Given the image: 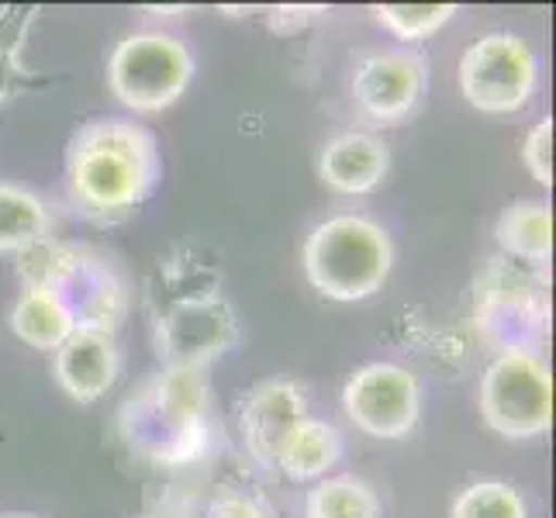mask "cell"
<instances>
[{
    "label": "cell",
    "instance_id": "1",
    "mask_svg": "<svg viewBox=\"0 0 556 518\" xmlns=\"http://www.w3.org/2000/svg\"><path fill=\"white\" fill-rule=\"evenodd\" d=\"M163 173L156 136L136 118L101 114L73 131L63 156V184L76 215L114 225L139 211Z\"/></svg>",
    "mask_w": 556,
    "mask_h": 518
},
{
    "label": "cell",
    "instance_id": "2",
    "mask_svg": "<svg viewBox=\"0 0 556 518\" xmlns=\"http://www.w3.org/2000/svg\"><path fill=\"white\" fill-rule=\"evenodd\" d=\"M301 266L321 298L356 304L383 291L394 270V242L367 215H332L304 239Z\"/></svg>",
    "mask_w": 556,
    "mask_h": 518
},
{
    "label": "cell",
    "instance_id": "3",
    "mask_svg": "<svg viewBox=\"0 0 556 518\" xmlns=\"http://www.w3.org/2000/svg\"><path fill=\"white\" fill-rule=\"evenodd\" d=\"M190 80H194V55L174 35L131 31L108 55V90L136 114L174 108Z\"/></svg>",
    "mask_w": 556,
    "mask_h": 518
},
{
    "label": "cell",
    "instance_id": "4",
    "mask_svg": "<svg viewBox=\"0 0 556 518\" xmlns=\"http://www.w3.org/2000/svg\"><path fill=\"white\" fill-rule=\"evenodd\" d=\"M484 426L505 439H535L553 426V374L540 353H497L477 391Z\"/></svg>",
    "mask_w": 556,
    "mask_h": 518
},
{
    "label": "cell",
    "instance_id": "5",
    "mask_svg": "<svg viewBox=\"0 0 556 518\" xmlns=\"http://www.w3.org/2000/svg\"><path fill=\"white\" fill-rule=\"evenodd\" d=\"M456 84L470 108L484 114H515L540 87V60L522 35L488 31L459 55Z\"/></svg>",
    "mask_w": 556,
    "mask_h": 518
},
{
    "label": "cell",
    "instance_id": "6",
    "mask_svg": "<svg viewBox=\"0 0 556 518\" xmlns=\"http://www.w3.org/2000/svg\"><path fill=\"white\" fill-rule=\"evenodd\" d=\"M236 342L239 318L222 294L184 298L156 321V356L169 370H207Z\"/></svg>",
    "mask_w": 556,
    "mask_h": 518
},
{
    "label": "cell",
    "instance_id": "7",
    "mask_svg": "<svg viewBox=\"0 0 556 518\" xmlns=\"http://www.w3.org/2000/svg\"><path fill=\"white\" fill-rule=\"evenodd\" d=\"M139 401L131 443H149L156 439L152 450L163 453V459H177V453L194 450V435L204 429L207 415V377L204 370H169L146 388Z\"/></svg>",
    "mask_w": 556,
    "mask_h": 518
},
{
    "label": "cell",
    "instance_id": "8",
    "mask_svg": "<svg viewBox=\"0 0 556 518\" xmlns=\"http://www.w3.org/2000/svg\"><path fill=\"white\" fill-rule=\"evenodd\" d=\"M429 87V60L415 49H377L359 55L350 98L359 118L374 125H401L412 118Z\"/></svg>",
    "mask_w": 556,
    "mask_h": 518
},
{
    "label": "cell",
    "instance_id": "9",
    "mask_svg": "<svg viewBox=\"0 0 556 518\" xmlns=\"http://www.w3.org/2000/svg\"><path fill=\"white\" fill-rule=\"evenodd\" d=\"M342 412L374 439H405L421 418V388L397 363H367L342 388Z\"/></svg>",
    "mask_w": 556,
    "mask_h": 518
},
{
    "label": "cell",
    "instance_id": "10",
    "mask_svg": "<svg viewBox=\"0 0 556 518\" xmlns=\"http://www.w3.org/2000/svg\"><path fill=\"white\" fill-rule=\"evenodd\" d=\"M308 418V397L294 380H260L245 391L239 408L242 443L260 464L274 467L287 435L298 429V421Z\"/></svg>",
    "mask_w": 556,
    "mask_h": 518
},
{
    "label": "cell",
    "instance_id": "11",
    "mask_svg": "<svg viewBox=\"0 0 556 518\" xmlns=\"http://www.w3.org/2000/svg\"><path fill=\"white\" fill-rule=\"evenodd\" d=\"M546 318L549 308L543 294L519 277L491 283L477 308V325L502 353H532V342L543 336Z\"/></svg>",
    "mask_w": 556,
    "mask_h": 518
},
{
    "label": "cell",
    "instance_id": "12",
    "mask_svg": "<svg viewBox=\"0 0 556 518\" xmlns=\"http://www.w3.org/2000/svg\"><path fill=\"white\" fill-rule=\"evenodd\" d=\"M122 374V353L111 332L76 329L60 350L52 353V377L60 391L80 405L101 401Z\"/></svg>",
    "mask_w": 556,
    "mask_h": 518
},
{
    "label": "cell",
    "instance_id": "13",
    "mask_svg": "<svg viewBox=\"0 0 556 518\" xmlns=\"http://www.w3.org/2000/svg\"><path fill=\"white\" fill-rule=\"evenodd\" d=\"M391 173V146L374 131H339L318 152V180L336 194H370Z\"/></svg>",
    "mask_w": 556,
    "mask_h": 518
},
{
    "label": "cell",
    "instance_id": "14",
    "mask_svg": "<svg viewBox=\"0 0 556 518\" xmlns=\"http://www.w3.org/2000/svg\"><path fill=\"white\" fill-rule=\"evenodd\" d=\"M494 239L508 256L546 266L553 256V211L540 198L511 201L494 222Z\"/></svg>",
    "mask_w": 556,
    "mask_h": 518
},
{
    "label": "cell",
    "instance_id": "15",
    "mask_svg": "<svg viewBox=\"0 0 556 518\" xmlns=\"http://www.w3.org/2000/svg\"><path fill=\"white\" fill-rule=\"evenodd\" d=\"M339 456H342V432L332 421L308 415L304 421H298V429L291 435H287L274 467L291 477V481H321V477H329V470L339 464Z\"/></svg>",
    "mask_w": 556,
    "mask_h": 518
},
{
    "label": "cell",
    "instance_id": "16",
    "mask_svg": "<svg viewBox=\"0 0 556 518\" xmlns=\"http://www.w3.org/2000/svg\"><path fill=\"white\" fill-rule=\"evenodd\" d=\"M11 332L31 350L55 353L76 332V315L63 294L22 291L11 308Z\"/></svg>",
    "mask_w": 556,
    "mask_h": 518
},
{
    "label": "cell",
    "instance_id": "17",
    "mask_svg": "<svg viewBox=\"0 0 556 518\" xmlns=\"http://www.w3.org/2000/svg\"><path fill=\"white\" fill-rule=\"evenodd\" d=\"M52 228L46 201L28 187L0 184V253H25L28 245L42 242Z\"/></svg>",
    "mask_w": 556,
    "mask_h": 518
},
{
    "label": "cell",
    "instance_id": "18",
    "mask_svg": "<svg viewBox=\"0 0 556 518\" xmlns=\"http://www.w3.org/2000/svg\"><path fill=\"white\" fill-rule=\"evenodd\" d=\"M80 263H84L80 245H70V242L46 236L42 242L28 245L25 253H17V280H22V291L66 294V287L73 283Z\"/></svg>",
    "mask_w": 556,
    "mask_h": 518
},
{
    "label": "cell",
    "instance_id": "19",
    "mask_svg": "<svg viewBox=\"0 0 556 518\" xmlns=\"http://www.w3.org/2000/svg\"><path fill=\"white\" fill-rule=\"evenodd\" d=\"M304 518H380V497L353 473L321 477L304 494Z\"/></svg>",
    "mask_w": 556,
    "mask_h": 518
},
{
    "label": "cell",
    "instance_id": "20",
    "mask_svg": "<svg viewBox=\"0 0 556 518\" xmlns=\"http://www.w3.org/2000/svg\"><path fill=\"white\" fill-rule=\"evenodd\" d=\"M377 25L383 31H391L401 42H426L439 28H446L453 22V14L459 11L456 4H374L370 8Z\"/></svg>",
    "mask_w": 556,
    "mask_h": 518
},
{
    "label": "cell",
    "instance_id": "21",
    "mask_svg": "<svg viewBox=\"0 0 556 518\" xmlns=\"http://www.w3.org/2000/svg\"><path fill=\"white\" fill-rule=\"evenodd\" d=\"M450 518H529L526 497L508 481H477L456 494Z\"/></svg>",
    "mask_w": 556,
    "mask_h": 518
},
{
    "label": "cell",
    "instance_id": "22",
    "mask_svg": "<svg viewBox=\"0 0 556 518\" xmlns=\"http://www.w3.org/2000/svg\"><path fill=\"white\" fill-rule=\"evenodd\" d=\"M35 8H4L0 11V104H4L17 76H22V42Z\"/></svg>",
    "mask_w": 556,
    "mask_h": 518
},
{
    "label": "cell",
    "instance_id": "23",
    "mask_svg": "<svg viewBox=\"0 0 556 518\" xmlns=\"http://www.w3.org/2000/svg\"><path fill=\"white\" fill-rule=\"evenodd\" d=\"M522 166L540 187H553V118L532 125L522 142Z\"/></svg>",
    "mask_w": 556,
    "mask_h": 518
},
{
    "label": "cell",
    "instance_id": "24",
    "mask_svg": "<svg viewBox=\"0 0 556 518\" xmlns=\"http://www.w3.org/2000/svg\"><path fill=\"white\" fill-rule=\"evenodd\" d=\"M318 14H325V8H318V4H304V8H298V4H287V8H270V28L277 31V35H294V31H301V28H308Z\"/></svg>",
    "mask_w": 556,
    "mask_h": 518
},
{
    "label": "cell",
    "instance_id": "25",
    "mask_svg": "<svg viewBox=\"0 0 556 518\" xmlns=\"http://www.w3.org/2000/svg\"><path fill=\"white\" fill-rule=\"evenodd\" d=\"M207 518H266V508L249 494H218L207 505Z\"/></svg>",
    "mask_w": 556,
    "mask_h": 518
},
{
    "label": "cell",
    "instance_id": "26",
    "mask_svg": "<svg viewBox=\"0 0 556 518\" xmlns=\"http://www.w3.org/2000/svg\"><path fill=\"white\" fill-rule=\"evenodd\" d=\"M149 14H160V17H177V14H187L190 8H146Z\"/></svg>",
    "mask_w": 556,
    "mask_h": 518
},
{
    "label": "cell",
    "instance_id": "27",
    "mask_svg": "<svg viewBox=\"0 0 556 518\" xmlns=\"http://www.w3.org/2000/svg\"><path fill=\"white\" fill-rule=\"evenodd\" d=\"M142 518H187V515H180V511H149Z\"/></svg>",
    "mask_w": 556,
    "mask_h": 518
},
{
    "label": "cell",
    "instance_id": "28",
    "mask_svg": "<svg viewBox=\"0 0 556 518\" xmlns=\"http://www.w3.org/2000/svg\"><path fill=\"white\" fill-rule=\"evenodd\" d=\"M0 518H38V515H0Z\"/></svg>",
    "mask_w": 556,
    "mask_h": 518
}]
</instances>
